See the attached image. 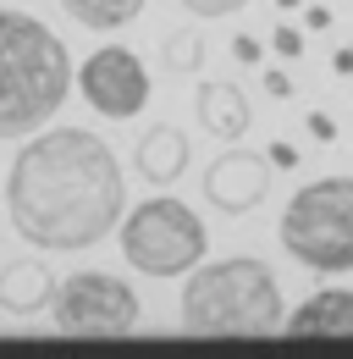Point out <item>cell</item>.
I'll return each instance as SVG.
<instances>
[{"label":"cell","instance_id":"6","mask_svg":"<svg viewBox=\"0 0 353 359\" xmlns=\"http://www.w3.org/2000/svg\"><path fill=\"white\" fill-rule=\"evenodd\" d=\"M44 310H50L61 337H122L144 320L138 293L122 276H105V271H78V276L55 282Z\"/></svg>","mask_w":353,"mask_h":359},{"label":"cell","instance_id":"3","mask_svg":"<svg viewBox=\"0 0 353 359\" xmlns=\"http://www.w3.org/2000/svg\"><path fill=\"white\" fill-rule=\"evenodd\" d=\"M282 287L254 255H232L216 266L199 260L182 282V326L193 337H260L282 326Z\"/></svg>","mask_w":353,"mask_h":359},{"label":"cell","instance_id":"9","mask_svg":"<svg viewBox=\"0 0 353 359\" xmlns=\"http://www.w3.org/2000/svg\"><path fill=\"white\" fill-rule=\"evenodd\" d=\"M188 133L172 128V122H155L149 133H138V149H132V166L149 188H172L182 172H188Z\"/></svg>","mask_w":353,"mask_h":359},{"label":"cell","instance_id":"2","mask_svg":"<svg viewBox=\"0 0 353 359\" xmlns=\"http://www.w3.org/2000/svg\"><path fill=\"white\" fill-rule=\"evenodd\" d=\"M72 94V55L34 11L0 6V138L39 133Z\"/></svg>","mask_w":353,"mask_h":359},{"label":"cell","instance_id":"7","mask_svg":"<svg viewBox=\"0 0 353 359\" xmlns=\"http://www.w3.org/2000/svg\"><path fill=\"white\" fill-rule=\"evenodd\" d=\"M72 83H78L83 100L99 116H111V122H127V116H138V111L149 105V67H144L127 45L94 50L83 67L72 72Z\"/></svg>","mask_w":353,"mask_h":359},{"label":"cell","instance_id":"4","mask_svg":"<svg viewBox=\"0 0 353 359\" xmlns=\"http://www.w3.org/2000/svg\"><path fill=\"white\" fill-rule=\"evenodd\" d=\"M276 238L304 271H353V177H320L298 188Z\"/></svg>","mask_w":353,"mask_h":359},{"label":"cell","instance_id":"13","mask_svg":"<svg viewBox=\"0 0 353 359\" xmlns=\"http://www.w3.org/2000/svg\"><path fill=\"white\" fill-rule=\"evenodd\" d=\"M61 11H67L72 22L94 28V34H111V28H127V22H138L144 0H61Z\"/></svg>","mask_w":353,"mask_h":359},{"label":"cell","instance_id":"15","mask_svg":"<svg viewBox=\"0 0 353 359\" xmlns=\"http://www.w3.org/2000/svg\"><path fill=\"white\" fill-rule=\"evenodd\" d=\"M193 17H232V11H243L249 0H182Z\"/></svg>","mask_w":353,"mask_h":359},{"label":"cell","instance_id":"18","mask_svg":"<svg viewBox=\"0 0 353 359\" xmlns=\"http://www.w3.org/2000/svg\"><path fill=\"white\" fill-rule=\"evenodd\" d=\"M265 94H270V100H293V78H287V72H276V67H270V72H265Z\"/></svg>","mask_w":353,"mask_h":359},{"label":"cell","instance_id":"10","mask_svg":"<svg viewBox=\"0 0 353 359\" xmlns=\"http://www.w3.org/2000/svg\"><path fill=\"white\" fill-rule=\"evenodd\" d=\"M287 320V337H353V287H320Z\"/></svg>","mask_w":353,"mask_h":359},{"label":"cell","instance_id":"23","mask_svg":"<svg viewBox=\"0 0 353 359\" xmlns=\"http://www.w3.org/2000/svg\"><path fill=\"white\" fill-rule=\"evenodd\" d=\"M276 6H282V11H293V6H304V0H276Z\"/></svg>","mask_w":353,"mask_h":359},{"label":"cell","instance_id":"21","mask_svg":"<svg viewBox=\"0 0 353 359\" xmlns=\"http://www.w3.org/2000/svg\"><path fill=\"white\" fill-rule=\"evenodd\" d=\"M309 28H314V34H320V28H331V11H326V6H309V17H304Z\"/></svg>","mask_w":353,"mask_h":359},{"label":"cell","instance_id":"1","mask_svg":"<svg viewBox=\"0 0 353 359\" xmlns=\"http://www.w3.org/2000/svg\"><path fill=\"white\" fill-rule=\"evenodd\" d=\"M127 210V177L111 144L88 128L28 138L6 177V216L34 249H94Z\"/></svg>","mask_w":353,"mask_h":359},{"label":"cell","instance_id":"11","mask_svg":"<svg viewBox=\"0 0 353 359\" xmlns=\"http://www.w3.org/2000/svg\"><path fill=\"white\" fill-rule=\"evenodd\" d=\"M193 111H199V128L216 138H237V133H249V122H254V105L232 83H199Z\"/></svg>","mask_w":353,"mask_h":359},{"label":"cell","instance_id":"17","mask_svg":"<svg viewBox=\"0 0 353 359\" xmlns=\"http://www.w3.org/2000/svg\"><path fill=\"white\" fill-rule=\"evenodd\" d=\"M265 161H270V166H282V172H293V166H298V149H293L287 138H276V144L265 149Z\"/></svg>","mask_w":353,"mask_h":359},{"label":"cell","instance_id":"19","mask_svg":"<svg viewBox=\"0 0 353 359\" xmlns=\"http://www.w3.org/2000/svg\"><path fill=\"white\" fill-rule=\"evenodd\" d=\"M304 128L320 138V144H331V138H337V122H331L326 111H309V116H304Z\"/></svg>","mask_w":353,"mask_h":359},{"label":"cell","instance_id":"16","mask_svg":"<svg viewBox=\"0 0 353 359\" xmlns=\"http://www.w3.org/2000/svg\"><path fill=\"white\" fill-rule=\"evenodd\" d=\"M270 45H276V55H287V61H298V55H304V34H298V28H287V22H282V28H276V34H270Z\"/></svg>","mask_w":353,"mask_h":359},{"label":"cell","instance_id":"20","mask_svg":"<svg viewBox=\"0 0 353 359\" xmlns=\"http://www.w3.org/2000/svg\"><path fill=\"white\" fill-rule=\"evenodd\" d=\"M232 61H237V67H254V61H260V45H254L249 34H237V39H232Z\"/></svg>","mask_w":353,"mask_h":359},{"label":"cell","instance_id":"12","mask_svg":"<svg viewBox=\"0 0 353 359\" xmlns=\"http://www.w3.org/2000/svg\"><path fill=\"white\" fill-rule=\"evenodd\" d=\"M55 293V276L39 260H11L0 266V310L6 315H39Z\"/></svg>","mask_w":353,"mask_h":359},{"label":"cell","instance_id":"8","mask_svg":"<svg viewBox=\"0 0 353 359\" xmlns=\"http://www.w3.org/2000/svg\"><path fill=\"white\" fill-rule=\"evenodd\" d=\"M265 194H270V161L265 155H249V149H226L210 161V172H205V199L226 210V216H243V210H254L265 205Z\"/></svg>","mask_w":353,"mask_h":359},{"label":"cell","instance_id":"22","mask_svg":"<svg viewBox=\"0 0 353 359\" xmlns=\"http://www.w3.org/2000/svg\"><path fill=\"white\" fill-rule=\"evenodd\" d=\"M331 67H337V72L348 78V72H353V50H337V55H331Z\"/></svg>","mask_w":353,"mask_h":359},{"label":"cell","instance_id":"5","mask_svg":"<svg viewBox=\"0 0 353 359\" xmlns=\"http://www.w3.org/2000/svg\"><path fill=\"white\" fill-rule=\"evenodd\" d=\"M205 249H210L205 222L172 194H155V199L122 210V255L144 276H188L205 260Z\"/></svg>","mask_w":353,"mask_h":359},{"label":"cell","instance_id":"14","mask_svg":"<svg viewBox=\"0 0 353 359\" xmlns=\"http://www.w3.org/2000/svg\"><path fill=\"white\" fill-rule=\"evenodd\" d=\"M205 61V45L193 39V34H172V50H166V67H176V72H193Z\"/></svg>","mask_w":353,"mask_h":359}]
</instances>
